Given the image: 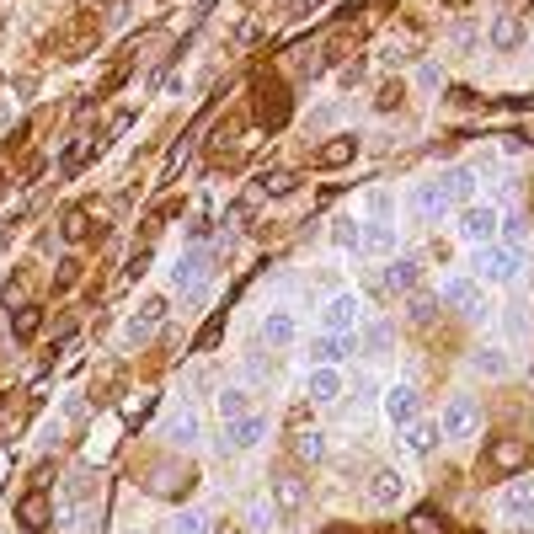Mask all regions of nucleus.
<instances>
[{
  "label": "nucleus",
  "instance_id": "f257e3e1",
  "mask_svg": "<svg viewBox=\"0 0 534 534\" xmlns=\"http://www.w3.org/2000/svg\"><path fill=\"white\" fill-rule=\"evenodd\" d=\"M476 278H481V284H492V289H508V284L524 278V257H518L513 246H502V241L476 246Z\"/></svg>",
  "mask_w": 534,
  "mask_h": 534
},
{
  "label": "nucleus",
  "instance_id": "f03ea898",
  "mask_svg": "<svg viewBox=\"0 0 534 534\" xmlns=\"http://www.w3.org/2000/svg\"><path fill=\"white\" fill-rule=\"evenodd\" d=\"M438 300H444L449 310H460L465 321H486V289H481L476 273H454V278H444Z\"/></svg>",
  "mask_w": 534,
  "mask_h": 534
},
{
  "label": "nucleus",
  "instance_id": "7ed1b4c3",
  "mask_svg": "<svg viewBox=\"0 0 534 534\" xmlns=\"http://www.w3.org/2000/svg\"><path fill=\"white\" fill-rule=\"evenodd\" d=\"M497 518L502 524H534V476H513L508 486L497 492Z\"/></svg>",
  "mask_w": 534,
  "mask_h": 534
},
{
  "label": "nucleus",
  "instance_id": "20e7f679",
  "mask_svg": "<svg viewBox=\"0 0 534 534\" xmlns=\"http://www.w3.org/2000/svg\"><path fill=\"white\" fill-rule=\"evenodd\" d=\"M438 422H444V438H449V444L476 438V433H481V406H476V396H449L444 412H438Z\"/></svg>",
  "mask_w": 534,
  "mask_h": 534
},
{
  "label": "nucleus",
  "instance_id": "39448f33",
  "mask_svg": "<svg viewBox=\"0 0 534 534\" xmlns=\"http://www.w3.org/2000/svg\"><path fill=\"white\" fill-rule=\"evenodd\" d=\"M529 460H534V449H529V438H492V449H486V470H492V476H524L529 470Z\"/></svg>",
  "mask_w": 534,
  "mask_h": 534
},
{
  "label": "nucleus",
  "instance_id": "423d86ee",
  "mask_svg": "<svg viewBox=\"0 0 534 534\" xmlns=\"http://www.w3.org/2000/svg\"><path fill=\"white\" fill-rule=\"evenodd\" d=\"M353 326H364V300H358L353 289H342V294H332V300L321 305V332L348 337Z\"/></svg>",
  "mask_w": 534,
  "mask_h": 534
},
{
  "label": "nucleus",
  "instance_id": "0eeeda50",
  "mask_svg": "<svg viewBox=\"0 0 534 534\" xmlns=\"http://www.w3.org/2000/svg\"><path fill=\"white\" fill-rule=\"evenodd\" d=\"M460 235L470 246H492L502 235V214L492 209V203H465L460 209Z\"/></svg>",
  "mask_w": 534,
  "mask_h": 534
},
{
  "label": "nucleus",
  "instance_id": "6e6552de",
  "mask_svg": "<svg viewBox=\"0 0 534 534\" xmlns=\"http://www.w3.org/2000/svg\"><path fill=\"white\" fill-rule=\"evenodd\" d=\"M267 438V417L262 412H246V417H230L225 422V433H219V449L235 454V449H257Z\"/></svg>",
  "mask_w": 534,
  "mask_h": 534
},
{
  "label": "nucleus",
  "instance_id": "1a4fd4ad",
  "mask_svg": "<svg viewBox=\"0 0 534 534\" xmlns=\"http://www.w3.org/2000/svg\"><path fill=\"white\" fill-rule=\"evenodd\" d=\"M438 444H444V422H438V417H412V422L401 428V449L417 454V460H428Z\"/></svg>",
  "mask_w": 534,
  "mask_h": 534
},
{
  "label": "nucleus",
  "instance_id": "9d476101",
  "mask_svg": "<svg viewBox=\"0 0 534 534\" xmlns=\"http://www.w3.org/2000/svg\"><path fill=\"white\" fill-rule=\"evenodd\" d=\"M161 321H166V294H145V300L134 305L129 326H123V337H129L134 348H139V342H145V337H150V332H155V326H161Z\"/></svg>",
  "mask_w": 534,
  "mask_h": 534
},
{
  "label": "nucleus",
  "instance_id": "9b49d317",
  "mask_svg": "<svg viewBox=\"0 0 534 534\" xmlns=\"http://www.w3.org/2000/svg\"><path fill=\"white\" fill-rule=\"evenodd\" d=\"M171 284H177L182 294H198L203 300V289H209V257H203V251H182L177 267H171Z\"/></svg>",
  "mask_w": 534,
  "mask_h": 534
},
{
  "label": "nucleus",
  "instance_id": "f8f14e48",
  "mask_svg": "<svg viewBox=\"0 0 534 534\" xmlns=\"http://www.w3.org/2000/svg\"><path fill=\"white\" fill-rule=\"evenodd\" d=\"M161 438H166L171 449H198V438H203V422H198V412H193V406H177V412L166 417Z\"/></svg>",
  "mask_w": 534,
  "mask_h": 534
},
{
  "label": "nucleus",
  "instance_id": "ddd939ff",
  "mask_svg": "<svg viewBox=\"0 0 534 534\" xmlns=\"http://www.w3.org/2000/svg\"><path fill=\"white\" fill-rule=\"evenodd\" d=\"M385 417L396 422V428H406L412 417H422V390H417L412 380L390 385V390H385Z\"/></svg>",
  "mask_w": 534,
  "mask_h": 534
},
{
  "label": "nucleus",
  "instance_id": "4468645a",
  "mask_svg": "<svg viewBox=\"0 0 534 534\" xmlns=\"http://www.w3.org/2000/svg\"><path fill=\"white\" fill-rule=\"evenodd\" d=\"M364 497H369V508H396V502L406 497V476L401 470H374L369 476V486H364Z\"/></svg>",
  "mask_w": 534,
  "mask_h": 534
},
{
  "label": "nucleus",
  "instance_id": "2eb2a0df",
  "mask_svg": "<svg viewBox=\"0 0 534 534\" xmlns=\"http://www.w3.org/2000/svg\"><path fill=\"white\" fill-rule=\"evenodd\" d=\"M396 225H390V219H364V225H358V251H364V257H390V251H396Z\"/></svg>",
  "mask_w": 534,
  "mask_h": 534
},
{
  "label": "nucleus",
  "instance_id": "dca6fc26",
  "mask_svg": "<svg viewBox=\"0 0 534 534\" xmlns=\"http://www.w3.org/2000/svg\"><path fill=\"white\" fill-rule=\"evenodd\" d=\"M17 524L27 529V534H43L54 524V513H49V492L43 486H33L27 497H17Z\"/></svg>",
  "mask_w": 534,
  "mask_h": 534
},
{
  "label": "nucleus",
  "instance_id": "f3484780",
  "mask_svg": "<svg viewBox=\"0 0 534 534\" xmlns=\"http://www.w3.org/2000/svg\"><path fill=\"white\" fill-rule=\"evenodd\" d=\"M438 187H444V198H449V209H465V203H476V171L470 166H449L444 177H438Z\"/></svg>",
  "mask_w": 534,
  "mask_h": 534
},
{
  "label": "nucleus",
  "instance_id": "a211bd4d",
  "mask_svg": "<svg viewBox=\"0 0 534 534\" xmlns=\"http://www.w3.org/2000/svg\"><path fill=\"white\" fill-rule=\"evenodd\" d=\"M380 284H385V294H412L422 284V262L417 257H390Z\"/></svg>",
  "mask_w": 534,
  "mask_h": 534
},
{
  "label": "nucleus",
  "instance_id": "6ab92c4d",
  "mask_svg": "<svg viewBox=\"0 0 534 534\" xmlns=\"http://www.w3.org/2000/svg\"><path fill=\"white\" fill-rule=\"evenodd\" d=\"M470 369H476L481 380H508V374H513V358H508V348L481 342V348H470Z\"/></svg>",
  "mask_w": 534,
  "mask_h": 534
},
{
  "label": "nucleus",
  "instance_id": "aec40b11",
  "mask_svg": "<svg viewBox=\"0 0 534 534\" xmlns=\"http://www.w3.org/2000/svg\"><path fill=\"white\" fill-rule=\"evenodd\" d=\"M406 209L422 214V219H444L449 214V198H444V187H438V182H417L412 193H406Z\"/></svg>",
  "mask_w": 534,
  "mask_h": 534
},
{
  "label": "nucleus",
  "instance_id": "412c9836",
  "mask_svg": "<svg viewBox=\"0 0 534 534\" xmlns=\"http://www.w3.org/2000/svg\"><path fill=\"white\" fill-rule=\"evenodd\" d=\"M294 337H300V326H294V310L278 305V310H267V316H262V342H267V348H289Z\"/></svg>",
  "mask_w": 534,
  "mask_h": 534
},
{
  "label": "nucleus",
  "instance_id": "4be33fe9",
  "mask_svg": "<svg viewBox=\"0 0 534 534\" xmlns=\"http://www.w3.org/2000/svg\"><path fill=\"white\" fill-rule=\"evenodd\" d=\"M305 396L316 401V406H337V401H342V374H337V369H326V364H316V369H310Z\"/></svg>",
  "mask_w": 534,
  "mask_h": 534
},
{
  "label": "nucleus",
  "instance_id": "5701e85b",
  "mask_svg": "<svg viewBox=\"0 0 534 534\" xmlns=\"http://www.w3.org/2000/svg\"><path fill=\"white\" fill-rule=\"evenodd\" d=\"M524 38L529 33H524V22H518V11H497V17H492V49L497 54H513Z\"/></svg>",
  "mask_w": 534,
  "mask_h": 534
},
{
  "label": "nucleus",
  "instance_id": "b1692460",
  "mask_svg": "<svg viewBox=\"0 0 534 534\" xmlns=\"http://www.w3.org/2000/svg\"><path fill=\"white\" fill-rule=\"evenodd\" d=\"M353 155H358V139L353 134H337V139H326V145L316 150V166L337 171V166H353Z\"/></svg>",
  "mask_w": 534,
  "mask_h": 534
},
{
  "label": "nucleus",
  "instance_id": "393cba45",
  "mask_svg": "<svg viewBox=\"0 0 534 534\" xmlns=\"http://www.w3.org/2000/svg\"><path fill=\"white\" fill-rule=\"evenodd\" d=\"M305 481L300 476H289V470H284V476H273V502H278V513H294V508H305Z\"/></svg>",
  "mask_w": 534,
  "mask_h": 534
},
{
  "label": "nucleus",
  "instance_id": "a878e982",
  "mask_svg": "<svg viewBox=\"0 0 534 534\" xmlns=\"http://www.w3.org/2000/svg\"><path fill=\"white\" fill-rule=\"evenodd\" d=\"M310 358L326 369H337L342 358H348V337H337V332H316V342H310Z\"/></svg>",
  "mask_w": 534,
  "mask_h": 534
},
{
  "label": "nucleus",
  "instance_id": "bb28decb",
  "mask_svg": "<svg viewBox=\"0 0 534 534\" xmlns=\"http://www.w3.org/2000/svg\"><path fill=\"white\" fill-rule=\"evenodd\" d=\"M438 305H444L438 294L412 289V294H406V321H412V326H433V321H438Z\"/></svg>",
  "mask_w": 534,
  "mask_h": 534
},
{
  "label": "nucleus",
  "instance_id": "cd10ccee",
  "mask_svg": "<svg viewBox=\"0 0 534 534\" xmlns=\"http://www.w3.org/2000/svg\"><path fill=\"white\" fill-rule=\"evenodd\" d=\"M390 342H396V326L390 321H369L364 326V353L369 358H390Z\"/></svg>",
  "mask_w": 534,
  "mask_h": 534
},
{
  "label": "nucleus",
  "instance_id": "c85d7f7f",
  "mask_svg": "<svg viewBox=\"0 0 534 534\" xmlns=\"http://www.w3.org/2000/svg\"><path fill=\"white\" fill-rule=\"evenodd\" d=\"M214 406H219V417H225V422H230V417H246V412H251V390H246V385H225Z\"/></svg>",
  "mask_w": 534,
  "mask_h": 534
},
{
  "label": "nucleus",
  "instance_id": "c756f323",
  "mask_svg": "<svg viewBox=\"0 0 534 534\" xmlns=\"http://www.w3.org/2000/svg\"><path fill=\"white\" fill-rule=\"evenodd\" d=\"M406 534H449V524H444L438 508H417L412 518H406Z\"/></svg>",
  "mask_w": 534,
  "mask_h": 534
},
{
  "label": "nucleus",
  "instance_id": "7c9ffc66",
  "mask_svg": "<svg viewBox=\"0 0 534 534\" xmlns=\"http://www.w3.org/2000/svg\"><path fill=\"white\" fill-rule=\"evenodd\" d=\"M171 534H214V529H209V518H203L198 508H177L171 513Z\"/></svg>",
  "mask_w": 534,
  "mask_h": 534
},
{
  "label": "nucleus",
  "instance_id": "2f4dec72",
  "mask_svg": "<svg viewBox=\"0 0 534 534\" xmlns=\"http://www.w3.org/2000/svg\"><path fill=\"white\" fill-rule=\"evenodd\" d=\"M273 518H278V502H273V492L257 497V502L246 508V524H251V529H273Z\"/></svg>",
  "mask_w": 534,
  "mask_h": 534
},
{
  "label": "nucleus",
  "instance_id": "473e14b6",
  "mask_svg": "<svg viewBox=\"0 0 534 534\" xmlns=\"http://www.w3.org/2000/svg\"><path fill=\"white\" fill-rule=\"evenodd\" d=\"M294 454H300L305 465H321L326 460V438L321 433H300V438H294Z\"/></svg>",
  "mask_w": 534,
  "mask_h": 534
},
{
  "label": "nucleus",
  "instance_id": "72a5a7b5",
  "mask_svg": "<svg viewBox=\"0 0 534 534\" xmlns=\"http://www.w3.org/2000/svg\"><path fill=\"white\" fill-rule=\"evenodd\" d=\"M262 97H267V102H262V123H284V118H289V91H284V86H278V91H262Z\"/></svg>",
  "mask_w": 534,
  "mask_h": 534
},
{
  "label": "nucleus",
  "instance_id": "f704fd0d",
  "mask_svg": "<svg viewBox=\"0 0 534 534\" xmlns=\"http://www.w3.org/2000/svg\"><path fill=\"white\" fill-rule=\"evenodd\" d=\"M38 326H43L38 305H22V310H11V332H17V337H33Z\"/></svg>",
  "mask_w": 534,
  "mask_h": 534
},
{
  "label": "nucleus",
  "instance_id": "c9c22d12",
  "mask_svg": "<svg viewBox=\"0 0 534 534\" xmlns=\"http://www.w3.org/2000/svg\"><path fill=\"white\" fill-rule=\"evenodd\" d=\"M86 219H91V209H70L65 214V241H86V230H91Z\"/></svg>",
  "mask_w": 534,
  "mask_h": 534
},
{
  "label": "nucleus",
  "instance_id": "e433bc0d",
  "mask_svg": "<svg viewBox=\"0 0 534 534\" xmlns=\"http://www.w3.org/2000/svg\"><path fill=\"white\" fill-rule=\"evenodd\" d=\"M502 235H508V241H502V246H524V235H529V225H524V214H508V219H502Z\"/></svg>",
  "mask_w": 534,
  "mask_h": 534
},
{
  "label": "nucleus",
  "instance_id": "4c0bfd02",
  "mask_svg": "<svg viewBox=\"0 0 534 534\" xmlns=\"http://www.w3.org/2000/svg\"><path fill=\"white\" fill-rule=\"evenodd\" d=\"M289 187H294V177H289V171H267V177H262V193H273V198H284Z\"/></svg>",
  "mask_w": 534,
  "mask_h": 534
},
{
  "label": "nucleus",
  "instance_id": "58836bf2",
  "mask_svg": "<svg viewBox=\"0 0 534 534\" xmlns=\"http://www.w3.org/2000/svg\"><path fill=\"white\" fill-rule=\"evenodd\" d=\"M332 241H337V246H353V251H358V219H337Z\"/></svg>",
  "mask_w": 534,
  "mask_h": 534
},
{
  "label": "nucleus",
  "instance_id": "ea45409f",
  "mask_svg": "<svg viewBox=\"0 0 534 534\" xmlns=\"http://www.w3.org/2000/svg\"><path fill=\"white\" fill-rule=\"evenodd\" d=\"M364 209H369V219H390V193H385V187H374Z\"/></svg>",
  "mask_w": 534,
  "mask_h": 534
},
{
  "label": "nucleus",
  "instance_id": "a19ab883",
  "mask_svg": "<svg viewBox=\"0 0 534 534\" xmlns=\"http://www.w3.org/2000/svg\"><path fill=\"white\" fill-rule=\"evenodd\" d=\"M219 326H225V316H214L209 326H203V337H198V353H209L214 342H219Z\"/></svg>",
  "mask_w": 534,
  "mask_h": 534
},
{
  "label": "nucleus",
  "instance_id": "79ce46f5",
  "mask_svg": "<svg viewBox=\"0 0 534 534\" xmlns=\"http://www.w3.org/2000/svg\"><path fill=\"white\" fill-rule=\"evenodd\" d=\"M438 81H444V70H438V65H422V70H417V86H422V91H438Z\"/></svg>",
  "mask_w": 534,
  "mask_h": 534
},
{
  "label": "nucleus",
  "instance_id": "37998d69",
  "mask_svg": "<svg viewBox=\"0 0 534 534\" xmlns=\"http://www.w3.org/2000/svg\"><path fill=\"white\" fill-rule=\"evenodd\" d=\"M454 49H470V43H476V27H470V22H454Z\"/></svg>",
  "mask_w": 534,
  "mask_h": 534
},
{
  "label": "nucleus",
  "instance_id": "c03bdc74",
  "mask_svg": "<svg viewBox=\"0 0 534 534\" xmlns=\"http://www.w3.org/2000/svg\"><path fill=\"white\" fill-rule=\"evenodd\" d=\"M508 332H513V342H524V305L508 310Z\"/></svg>",
  "mask_w": 534,
  "mask_h": 534
},
{
  "label": "nucleus",
  "instance_id": "a18cd8bd",
  "mask_svg": "<svg viewBox=\"0 0 534 534\" xmlns=\"http://www.w3.org/2000/svg\"><path fill=\"white\" fill-rule=\"evenodd\" d=\"M246 380H267V358H262V353L246 358Z\"/></svg>",
  "mask_w": 534,
  "mask_h": 534
},
{
  "label": "nucleus",
  "instance_id": "49530a36",
  "mask_svg": "<svg viewBox=\"0 0 534 534\" xmlns=\"http://www.w3.org/2000/svg\"><path fill=\"white\" fill-rule=\"evenodd\" d=\"M145 262H150V251H134L129 267H123V278H139V273H145Z\"/></svg>",
  "mask_w": 534,
  "mask_h": 534
},
{
  "label": "nucleus",
  "instance_id": "de8ad7c7",
  "mask_svg": "<svg viewBox=\"0 0 534 534\" xmlns=\"http://www.w3.org/2000/svg\"><path fill=\"white\" fill-rule=\"evenodd\" d=\"M529 49H534V33H529Z\"/></svg>",
  "mask_w": 534,
  "mask_h": 534
},
{
  "label": "nucleus",
  "instance_id": "09e8293b",
  "mask_svg": "<svg viewBox=\"0 0 534 534\" xmlns=\"http://www.w3.org/2000/svg\"><path fill=\"white\" fill-rule=\"evenodd\" d=\"M332 534H348V529H332Z\"/></svg>",
  "mask_w": 534,
  "mask_h": 534
}]
</instances>
